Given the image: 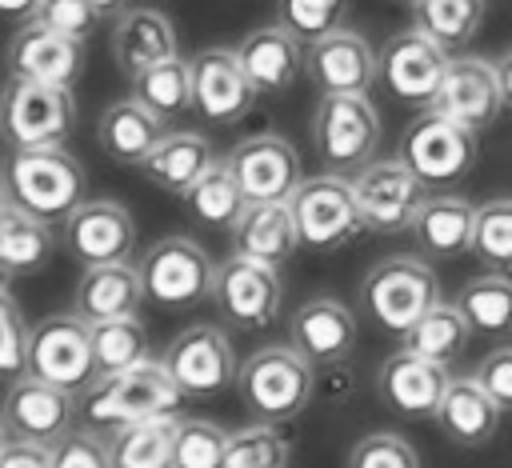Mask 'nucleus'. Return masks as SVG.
Wrapping results in <instances>:
<instances>
[{
	"label": "nucleus",
	"instance_id": "nucleus-42",
	"mask_svg": "<svg viewBox=\"0 0 512 468\" xmlns=\"http://www.w3.org/2000/svg\"><path fill=\"white\" fill-rule=\"evenodd\" d=\"M224 448H228V432L224 428H216L212 420L180 416L172 468H224Z\"/></svg>",
	"mask_w": 512,
	"mask_h": 468
},
{
	"label": "nucleus",
	"instance_id": "nucleus-44",
	"mask_svg": "<svg viewBox=\"0 0 512 468\" xmlns=\"http://www.w3.org/2000/svg\"><path fill=\"white\" fill-rule=\"evenodd\" d=\"M348 468H420V456L400 432H368L352 444Z\"/></svg>",
	"mask_w": 512,
	"mask_h": 468
},
{
	"label": "nucleus",
	"instance_id": "nucleus-54",
	"mask_svg": "<svg viewBox=\"0 0 512 468\" xmlns=\"http://www.w3.org/2000/svg\"><path fill=\"white\" fill-rule=\"evenodd\" d=\"M8 440H12V432H8V424H4V416H0V452L8 448Z\"/></svg>",
	"mask_w": 512,
	"mask_h": 468
},
{
	"label": "nucleus",
	"instance_id": "nucleus-56",
	"mask_svg": "<svg viewBox=\"0 0 512 468\" xmlns=\"http://www.w3.org/2000/svg\"><path fill=\"white\" fill-rule=\"evenodd\" d=\"M408 4H416V0H408Z\"/></svg>",
	"mask_w": 512,
	"mask_h": 468
},
{
	"label": "nucleus",
	"instance_id": "nucleus-55",
	"mask_svg": "<svg viewBox=\"0 0 512 468\" xmlns=\"http://www.w3.org/2000/svg\"><path fill=\"white\" fill-rule=\"evenodd\" d=\"M8 204H12V200H8V188H4V176H0V216L8 212Z\"/></svg>",
	"mask_w": 512,
	"mask_h": 468
},
{
	"label": "nucleus",
	"instance_id": "nucleus-10",
	"mask_svg": "<svg viewBox=\"0 0 512 468\" xmlns=\"http://www.w3.org/2000/svg\"><path fill=\"white\" fill-rule=\"evenodd\" d=\"M288 204H292L304 248L336 252L356 232H364V220H360V208L352 196V180H344L340 172H320V176L300 180V188L288 196Z\"/></svg>",
	"mask_w": 512,
	"mask_h": 468
},
{
	"label": "nucleus",
	"instance_id": "nucleus-35",
	"mask_svg": "<svg viewBox=\"0 0 512 468\" xmlns=\"http://www.w3.org/2000/svg\"><path fill=\"white\" fill-rule=\"evenodd\" d=\"M132 96H136L148 112H156L160 120H176V116H184L188 108H196L192 60L172 56V60L152 64L148 72H140V76L132 80Z\"/></svg>",
	"mask_w": 512,
	"mask_h": 468
},
{
	"label": "nucleus",
	"instance_id": "nucleus-12",
	"mask_svg": "<svg viewBox=\"0 0 512 468\" xmlns=\"http://www.w3.org/2000/svg\"><path fill=\"white\" fill-rule=\"evenodd\" d=\"M212 300L236 328H248V332L268 328L280 316V304H284L280 268L232 252L224 264H216Z\"/></svg>",
	"mask_w": 512,
	"mask_h": 468
},
{
	"label": "nucleus",
	"instance_id": "nucleus-21",
	"mask_svg": "<svg viewBox=\"0 0 512 468\" xmlns=\"http://www.w3.org/2000/svg\"><path fill=\"white\" fill-rule=\"evenodd\" d=\"M136 244V220L116 200H84L64 220V248L72 260L88 264H116L128 260Z\"/></svg>",
	"mask_w": 512,
	"mask_h": 468
},
{
	"label": "nucleus",
	"instance_id": "nucleus-31",
	"mask_svg": "<svg viewBox=\"0 0 512 468\" xmlns=\"http://www.w3.org/2000/svg\"><path fill=\"white\" fill-rule=\"evenodd\" d=\"M472 232H476V204H468L464 196H428V204L412 224L416 248L428 256L472 252Z\"/></svg>",
	"mask_w": 512,
	"mask_h": 468
},
{
	"label": "nucleus",
	"instance_id": "nucleus-6",
	"mask_svg": "<svg viewBox=\"0 0 512 468\" xmlns=\"http://www.w3.org/2000/svg\"><path fill=\"white\" fill-rule=\"evenodd\" d=\"M76 128V96L72 88L8 76L0 88V136L12 148H40L64 144Z\"/></svg>",
	"mask_w": 512,
	"mask_h": 468
},
{
	"label": "nucleus",
	"instance_id": "nucleus-48",
	"mask_svg": "<svg viewBox=\"0 0 512 468\" xmlns=\"http://www.w3.org/2000/svg\"><path fill=\"white\" fill-rule=\"evenodd\" d=\"M472 376L480 380V388H484L504 412H512V344H496V348L476 364Z\"/></svg>",
	"mask_w": 512,
	"mask_h": 468
},
{
	"label": "nucleus",
	"instance_id": "nucleus-33",
	"mask_svg": "<svg viewBox=\"0 0 512 468\" xmlns=\"http://www.w3.org/2000/svg\"><path fill=\"white\" fill-rule=\"evenodd\" d=\"M176 424H180V416L140 420V424H124L116 432H104L112 468H172Z\"/></svg>",
	"mask_w": 512,
	"mask_h": 468
},
{
	"label": "nucleus",
	"instance_id": "nucleus-50",
	"mask_svg": "<svg viewBox=\"0 0 512 468\" xmlns=\"http://www.w3.org/2000/svg\"><path fill=\"white\" fill-rule=\"evenodd\" d=\"M496 76H500V92H504V104L512 108V48L496 60Z\"/></svg>",
	"mask_w": 512,
	"mask_h": 468
},
{
	"label": "nucleus",
	"instance_id": "nucleus-38",
	"mask_svg": "<svg viewBox=\"0 0 512 468\" xmlns=\"http://www.w3.org/2000/svg\"><path fill=\"white\" fill-rule=\"evenodd\" d=\"M484 20V0H416L412 4V24L428 32L436 44L464 48Z\"/></svg>",
	"mask_w": 512,
	"mask_h": 468
},
{
	"label": "nucleus",
	"instance_id": "nucleus-7",
	"mask_svg": "<svg viewBox=\"0 0 512 468\" xmlns=\"http://www.w3.org/2000/svg\"><path fill=\"white\" fill-rule=\"evenodd\" d=\"M352 196L368 232L396 236V232H412L420 208L428 204V184L400 156H392L364 164L352 176Z\"/></svg>",
	"mask_w": 512,
	"mask_h": 468
},
{
	"label": "nucleus",
	"instance_id": "nucleus-8",
	"mask_svg": "<svg viewBox=\"0 0 512 468\" xmlns=\"http://www.w3.org/2000/svg\"><path fill=\"white\" fill-rule=\"evenodd\" d=\"M28 372L80 396L100 372L92 352V324L80 312H52L32 328L28 340Z\"/></svg>",
	"mask_w": 512,
	"mask_h": 468
},
{
	"label": "nucleus",
	"instance_id": "nucleus-16",
	"mask_svg": "<svg viewBox=\"0 0 512 468\" xmlns=\"http://www.w3.org/2000/svg\"><path fill=\"white\" fill-rule=\"evenodd\" d=\"M76 408H80V396L24 372L8 384L4 392V404H0V416L8 424V432L16 440H36V444H56L60 436L72 432V420H76Z\"/></svg>",
	"mask_w": 512,
	"mask_h": 468
},
{
	"label": "nucleus",
	"instance_id": "nucleus-9",
	"mask_svg": "<svg viewBox=\"0 0 512 468\" xmlns=\"http://www.w3.org/2000/svg\"><path fill=\"white\" fill-rule=\"evenodd\" d=\"M136 268L144 280V296L168 312H184L200 304L204 296H212V284H216V264L192 236L156 240Z\"/></svg>",
	"mask_w": 512,
	"mask_h": 468
},
{
	"label": "nucleus",
	"instance_id": "nucleus-53",
	"mask_svg": "<svg viewBox=\"0 0 512 468\" xmlns=\"http://www.w3.org/2000/svg\"><path fill=\"white\" fill-rule=\"evenodd\" d=\"M12 280H16V276H12V268L0 260V292H8V288H12Z\"/></svg>",
	"mask_w": 512,
	"mask_h": 468
},
{
	"label": "nucleus",
	"instance_id": "nucleus-27",
	"mask_svg": "<svg viewBox=\"0 0 512 468\" xmlns=\"http://www.w3.org/2000/svg\"><path fill=\"white\" fill-rule=\"evenodd\" d=\"M232 248H236V256H248V260L272 264V268L292 260V252L304 248L296 216H292V204L288 200L248 204L244 216L232 224Z\"/></svg>",
	"mask_w": 512,
	"mask_h": 468
},
{
	"label": "nucleus",
	"instance_id": "nucleus-32",
	"mask_svg": "<svg viewBox=\"0 0 512 468\" xmlns=\"http://www.w3.org/2000/svg\"><path fill=\"white\" fill-rule=\"evenodd\" d=\"M456 304L472 336H488V340L512 336V276L508 272H484V276L464 280Z\"/></svg>",
	"mask_w": 512,
	"mask_h": 468
},
{
	"label": "nucleus",
	"instance_id": "nucleus-51",
	"mask_svg": "<svg viewBox=\"0 0 512 468\" xmlns=\"http://www.w3.org/2000/svg\"><path fill=\"white\" fill-rule=\"evenodd\" d=\"M40 0H0V16H32Z\"/></svg>",
	"mask_w": 512,
	"mask_h": 468
},
{
	"label": "nucleus",
	"instance_id": "nucleus-43",
	"mask_svg": "<svg viewBox=\"0 0 512 468\" xmlns=\"http://www.w3.org/2000/svg\"><path fill=\"white\" fill-rule=\"evenodd\" d=\"M348 0H276V24H284L304 44L344 28Z\"/></svg>",
	"mask_w": 512,
	"mask_h": 468
},
{
	"label": "nucleus",
	"instance_id": "nucleus-26",
	"mask_svg": "<svg viewBox=\"0 0 512 468\" xmlns=\"http://www.w3.org/2000/svg\"><path fill=\"white\" fill-rule=\"evenodd\" d=\"M140 300H148L140 268H132L128 260L88 264L80 272V284H76V296H72V312H80L88 324H100V320H116V316H136Z\"/></svg>",
	"mask_w": 512,
	"mask_h": 468
},
{
	"label": "nucleus",
	"instance_id": "nucleus-45",
	"mask_svg": "<svg viewBox=\"0 0 512 468\" xmlns=\"http://www.w3.org/2000/svg\"><path fill=\"white\" fill-rule=\"evenodd\" d=\"M28 340H32V328L20 304L12 300V292H0V376L16 380L28 372Z\"/></svg>",
	"mask_w": 512,
	"mask_h": 468
},
{
	"label": "nucleus",
	"instance_id": "nucleus-23",
	"mask_svg": "<svg viewBox=\"0 0 512 468\" xmlns=\"http://www.w3.org/2000/svg\"><path fill=\"white\" fill-rule=\"evenodd\" d=\"M304 72L320 92H368L372 80L380 76V56L360 32L336 28L308 44Z\"/></svg>",
	"mask_w": 512,
	"mask_h": 468
},
{
	"label": "nucleus",
	"instance_id": "nucleus-2",
	"mask_svg": "<svg viewBox=\"0 0 512 468\" xmlns=\"http://www.w3.org/2000/svg\"><path fill=\"white\" fill-rule=\"evenodd\" d=\"M4 188L16 208L40 220H68L84 204L88 176L64 144H40V148H12L4 164Z\"/></svg>",
	"mask_w": 512,
	"mask_h": 468
},
{
	"label": "nucleus",
	"instance_id": "nucleus-11",
	"mask_svg": "<svg viewBox=\"0 0 512 468\" xmlns=\"http://www.w3.org/2000/svg\"><path fill=\"white\" fill-rule=\"evenodd\" d=\"M400 160L432 188V184H456L476 164V132L424 108L400 136Z\"/></svg>",
	"mask_w": 512,
	"mask_h": 468
},
{
	"label": "nucleus",
	"instance_id": "nucleus-37",
	"mask_svg": "<svg viewBox=\"0 0 512 468\" xmlns=\"http://www.w3.org/2000/svg\"><path fill=\"white\" fill-rule=\"evenodd\" d=\"M184 204H188V212H192L196 220H204V224H212V228H232V224L244 216L248 196H244L236 172L228 168V160H216V164L184 192Z\"/></svg>",
	"mask_w": 512,
	"mask_h": 468
},
{
	"label": "nucleus",
	"instance_id": "nucleus-24",
	"mask_svg": "<svg viewBox=\"0 0 512 468\" xmlns=\"http://www.w3.org/2000/svg\"><path fill=\"white\" fill-rule=\"evenodd\" d=\"M304 40L292 36L284 24H264V28H252L240 44H236V56L256 88V96H276L284 88H292V80L300 76L304 68Z\"/></svg>",
	"mask_w": 512,
	"mask_h": 468
},
{
	"label": "nucleus",
	"instance_id": "nucleus-46",
	"mask_svg": "<svg viewBox=\"0 0 512 468\" xmlns=\"http://www.w3.org/2000/svg\"><path fill=\"white\" fill-rule=\"evenodd\" d=\"M32 20L64 32L72 40H88L96 32V24H100V12L92 8V0H40Z\"/></svg>",
	"mask_w": 512,
	"mask_h": 468
},
{
	"label": "nucleus",
	"instance_id": "nucleus-22",
	"mask_svg": "<svg viewBox=\"0 0 512 468\" xmlns=\"http://www.w3.org/2000/svg\"><path fill=\"white\" fill-rule=\"evenodd\" d=\"M288 344L312 368L340 364L356 348V316L336 296H312V300H304L292 312V320H288Z\"/></svg>",
	"mask_w": 512,
	"mask_h": 468
},
{
	"label": "nucleus",
	"instance_id": "nucleus-19",
	"mask_svg": "<svg viewBox=\"0 0 512 468\" xmlns=\"http://www.w3.org/2000/svg\"><path fill=\"white\" fill-rule=\"evenodd\" d=\"M84 72V40H72L40 20H28L8 40V76L72 88Z\"/></svg>",
	"mask_w": 512,
	"mask_h": 468
},
{
	"label": "nucleus",
	"instance_id": "nucleus-25",
	"mask_svg": "<svg viewBox=\"0 0 512 468\" xmlns=\"http://www.w3.org/2000/svg\"><path fill=\"white\" fill-rule=\"evenodd\" d=\"M172 56H176V28H172V20L164 12H156V8H124L116 16L112 60L128 80H136L140 72H148L152 64L172 60Z\"/></svg>",
	"mask_w": 512,
	"mask_h": 468
},
{
	"label": "nucleus",
	"instance_id": "nucleus-17",
	"mask_svg": "<svg viewBox=\"0 0 512 468\" xmlns=\"http://www.w3.org/2000/svg\"><path fill=\"white\" fill-rule=\"evenodd\" d=\"M432 112L480 132L496 120V112L504 108V92H500V76L496 64L484 56H452L432 104Z\"/></svg>",
	"mask_w": 512,
	"mask_h": 468
},
{
	"label": "nucleus",
	"instance_id": "nucleus-18",
	"mask_svg": "<svg viewBox=\"0 0 512 468\" xmlns=\"http://www.w3.org/2000/svg\"><path fill=\"white\" fill-rule=\"evenodd\" d=\"M452 384V364H440V360H428L412 348H400L392 352L380 372H376V392L380 400L400 412V416H412V420H436V408L444 400Z\"/></svg>",
	"mask_w": 512,
	"mask_h": 468
},
{
	"label": "nucleus",
	"instance_id": "nucleus-5",
	"mask_svg": "<svg viewBox=\"0 0 512 468\" xmlns=\"http://www.w3.org/2000/svg\"><path fill=\"white\" fill-rule=\"evenodd\" d=\"M440 300L436 272L416 256H388L368 268L360 284V308L384 328L404 336Z\"/></svg>",
	"mask_w": 512,
	"mask_h": 468
},
{
	"label": "nucleus",
	"instance_id": "nucleus-39",
	"mask_svg": "<svg viewBox=\"0 0 512 468\" xmlns=\"http://www.w3.org/2000/svg\"><path fill=\"white\" fill-rule=\"evenodd\" d=\"M92 352H96V372H124L140 360H148V328L140 316H116L92 324Z\"/></svg>",
	"mask_w": 512,
	"mask_h": 468
},
{
	"label": "nucleus",
	"instance_id": "nucleus-20",
	"mask_svg": "<svg viewBox=\"0 0 512 468\" xmlns=\"http://www.w3.org/2000/svg\"><path fill=\"white\" fill-rule=\"evenodd\" d=\"M192 88H196V112L212 124H236L248 116L256 88L236 56V48L212 44L192 56Z\"/></svg>",
	"mask_w": 512,
	"mask_h": 468
},
{
	"label": "nucleus",
	"instance_id": "nucleus-14",
	"mask_svg": "<svg viewBox=\"0 0 512 468\" xmlns=\"http://www.w3.org/2000/svg\"><path fill=\"white\" fill-rule=\"evenodd\" d=\"M376 56H380V80H384V88L396 100L424 104V108L432 104V96H436V88H440V80H444V72L452 64L448 48L436 44L416 24L404 28V32H396V36H388Z\"/></svg>",
	"mask_w": 512,
	"mask_h": 468
},
{
	"label": "nucleus",
	"instance_id": "nucleus-30",
	"mask_svg": "<svg viewBox=\"0 0 512 468\" xmlns=\"http://www.w3.org/2000/svg\"><path fill=\"white\" fill-rule=\"evenodd\" d=\"M212 164H216V152H212L208 136H200V132H164V140L152 148V156L140 164V172L156 188L184 196Z\"/></svg>",
	"mask_w": 512,
	"mask_h": 468
},
{
	"label": "nucleus",
	"instance_id": "nucleus-28",
	"mask_svg": "<svg viewBox=\"0 0 512 468\" xmlns=\"http://www.w3.org/2000/svg\"><path fill=\"white\" fill-rule=\"evenodd\" d=\"M500 416H504V408L480 388L476 376H452V384L436 408L440 432L460 448H484L500 432Z\"/></svg>",
	"mask_w": 512,
	"mask_h": 468
},
{
	"label": "nucleus",
	"instance_id": "nucleus-1",
	"mask_svg": "<svg viewBox=\"0 0 512 468\" xmlns=\"http://www.w3.org/2000/svg\"><path fill=\"white\" fill-rule=\"evenodd\" d=\"M184 404H188V392L172 380L164 360H152V356L124 372L96 376L80 392V416L96 432H116V428L140 424V420L184 416Z\"/></svg>",
	"mask_w": 512,
	"mask_h": 468
},
{
	"label": "nucleus",
	"instance_id": "nucleus-40",
	"mask_svg": "<svg viewBox=\"0 0 512 468\" xmlns=\"http://www.w3.org/2000/svg\"><path fill=\"white\" fill-rule=\"evenodd\" d=\"M288 460H292V444L268 420H256L248 428L228 432L224 468H288Z\"/></svg>",
	"mask_w": 512,
	"mask_h": 468
},
{
	"label": "nucleus",
	"instance_id": "nucleus-13",
	"mask_svg": "<svg viewBox=\"0 0 512 468\" xmlns=\"http://www.w3.org/2000/svg\"><path fill=\"white\" fill-rule=\"evenodd\" d=\"M160 360L188 396H216L228 384H236V372H240L232 344L216 324H192L176 332L164 344Z\"/></svg>",
	"mask_w": 512,
	"mask_h": 468
},
{
	"label": "nucleus",
	"instance_id": "nucleus-36",
	"mask_svg": "<svg viewBox=\"0 0 512 468\" xmlns=\"http://www.w3.org/2000/svg\"><path fill=\"white\" fill-rule=\"evenodd\" d=\"M404 348H412V352H420V356H428V360H440V364H452L464 348H468V340H472V328H468V320H464V312H460V304H444V300H436L404 336Z\"/></svg>",
	"mask_w": 512,
	"mask_h": 468
},
{
	"label": "nucleus",
	"instance_id": "nucleus-15",
	"mask_svg": "<svg viewBox=\"0 0 512 468\" xmlns=\"http://www.w3.org/2000/svg\"><path fill=\"white\" fill-rule=\"evenodd\" d=\"M224 160L236 172L248 204L288 200L300 188V180H304L296 148L284 136H276V132H256V136L236 140Z\"/></svg>",
	"mask_w": 512,
	"mask_h": 468
},
{
	"label": "nucleus",
	"instance_id": "nucleus-49",
	"mask_svg": "<svg viewBox=\"0 0 512 468\" xmlns=\"http://www.w3.org/2000/svg\"><path fill=\"white\" fill-rule=\"evenodd\" d=\"M0 468H52V448L36 444V440H8V448L0 452Z\"/></svg>",
	"mask_w": 512,
	"mask_h": 468
},
{
	"label": "nucleus",
	"instance_id": "nucleus-34",
	"mask_svg": "<svg viewBox=\"0 0 512 468\" xmlns=\"http://www.w3.org/2000/svg\"><path fill=\"white\" fill-rule=\"evenodd\" d=\"M52 220H40L16 204H8V212L0 216V260L12 268V276H28L40 272L52 260Z\"/></svg>",
	"mask_w": 512,
	"mask_h": 468
},
{
	"label": "nucleus",
	"instance_id": "nucleus-3",
	"mask_svg": "<svg viewBox=\"0 0 512 468\" xmlns=\"http://www.w3.org/2000/svg\"><path fill=\"white\" fill-rule=\"evenodd\" d=\"M312 388H316L312 364L292 344H264L236 372V396H240V404L256 420H268V424L296 420L308 408Z\"/></svg>",
	"mask_w": 512,
	"mask_h": 468
},
{
	"label": "nucleus",
	"instance_id": "nucleus-47",
	"mask_svg": "<svg viewBox=\"0 0 512 468\" xmlns=\"http://www.w3.org/2000/svg\"><path fill=\"white\" fill-rule=\"evenodd\" d=\"M52 468H112L104 432L84 428V432L60 436V440L52 444Z\"/></svg>",
	"mask_w": 512,
	"mask_h": 468
},
{
	"label": "nucleus",
	"instance_id": "nucleus-29",
	"mask_svg": "<svg viewBox=\"0 0 512 468\" xmlns=\"http://www.w3.org/2000/svg\"><path fill=\"white\" fill-rule=\"evenodd\" d=\"M96 140L108 160H116L124 168H140L152 156V148L164 140V120L156 112H148L136 96H128L100 112Z\"/></svg>",
	"mask_w": 512,
	"mask_h": 468
},
{
	"label": "nucleus",
	"instance_id": "nucleus-41",
	"mask_svg": "<svg viewBox=\"0 0 512 468\" xmlns=\"http://www.w3.org/2000/svg\"><path fill=\"white\" fill-rule=\"evenodd\" d=\"M472 256L480 264H488L492 272L512 276V196H496V200L476 204Z\"/></svg>",
	"mask_w": 512,
	"mask_h": 468
},
{
	"label": "nucleus",
	"instance_id": "nucleus-52",
	"mask_svg": "<svg viewBox=\"0 0 512 468\" xmlns=\"http://www.w3.org/2000/svg\"><path fill=\"white\" fill-rule=\"evenodd\" d=\"M92 8H96L100 16H120V12L128 8V0H92Z\"/></svg>",
	"mask_w": 512,
	"mask_h": 468
},
{
	"label": "nucleus",
	"instance_id": "nucleus-4",
	"mask_svg": "<svg viewBox=\"0 0 512 468\" xmlns=\"http://www.w3.org/2000/svg\"><path fill=\"white\" fill-rule=\"evenodd\" d=\"M312 144L332 172H360L380 144V116L368 92H320L312 112Z\"/></svg>",
	"mask_w": 512,
	"mask_h": 468
}]
</instances>
